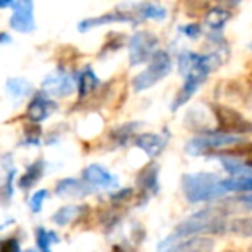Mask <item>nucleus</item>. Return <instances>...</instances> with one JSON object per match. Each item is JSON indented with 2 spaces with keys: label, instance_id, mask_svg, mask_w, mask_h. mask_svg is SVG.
Masks as SVG:
<instances>
[{
  "label": "nucleus",
  "instance_id": "obj_1",
  "mask_svg": "<svg viewBox=\"0 0 252 252\" xmlns=\"http://www.w3.org/2000/svg\"><path fill=\"white\" fill-rule=\"evenodd\" d=\"M226 223L223 221V216L220 215L218 209H202V211L194 213L187 220L175 226L172 233L161 240L158 246V252H165L172 244L177 240L187 239L192 235H202V233H220L223 232Z\"/></svg>",
  "mask_w": 252,
  "mask_h": 252
},
{
  "label": "nucleus",
  "instance_id": "obj_2",
  "mask_svg": "<svg viewBox=\"0 0 252 252\" xmlns=\"http://www.w3.org/2000/svg\"><path fill=\"white\" fill-rule=\"evenodd\" d=\"M182 190L186 199L192 204L218 199L226 194V190L221 187V179L209 172L186 173L182 177Z\"/></svg>",
  "mask_w": 252,
  "mask_h": 252
},
{
  "label": "nucleus",
  "instance_id": "obj_3",
  "mask_svg": "<svg viewBox=\"0 0 252 252\" xmlns=\"http://www.w3.org/2000/svg\"><path fill=\"white\" fill-rule=\"evenodd\" d=\"M223 57L218 53H197L192 50H182L177 55V67L182 77H196L206 83L209 74L223 63Z\"/></svg>",
  "mask_w": 252,
  "mask_h": 252
},
{
  "label": "nucleus",
  "instance_id": "obj_4",
  "mask_svg": "<svg viewBox=\"0 0 252 252\" xmlns=\"http://www.w3.org/2000/svg\"><path fill=\"white\" fill-rule=\"evenodd\" d=\"M148 65L144 67V70H141L139 74L132 77V90L136 93H143V91L151 90L153 86L163 81L173 69L172 57L166 50H156L153 53V57L148 60Z\"/></svg>",
  "mask_w": 252,
  "mask_h": 252
},
{
  "label": "nucleus",
  "instance_id": "obj_5",
  "mask_svg": "<svg viewBox=\"0 0 252 252\" xmlns=\"http://www.w3.org/2000/svg\"><path fill=\"white\" fill-rule=\"evenodd\" d=\"M242 143V136L226 134L221 130H201L199 136L186 143V153L190 156H209L225 146H235Z\"/></svg>",
  "mask_w": 252,
  "mask_h": 252
},
{
  "label": "nucleus",
  "instance_id": "obj_6",
  "mask_svg": "<svg viewBox=\"0 0 252 252\" xmlns=\"http://www.w3.org/2000/svg\"><path fill=\"white\" fill-rule=\"evenodd\" d=\"M41 90L53 98H69L76 91V70L60 62L41 81Z\"/></svg>",
  "mask_w": 252,
  "mask_h": 252
},
{
  "label": "nucleus",
  "instance_id": "obj_7",
  "mask_svg": "<svg viewBox=\"0 0 252 252\" xmlns=\"http://www.w3.org/2000/svg\"><path fill=\"white\" fill-rule=\"evenodd\" d=\"M213 117L216 120V126L221 132L235 134V136H244V134H252V122L247 120L240 112L226 105L213 103L211 105Z\"/></svg>",
  "mask_w": 252,
  "mask_h": 252
},
{
  "label": "nucleus",
  "instance_id": "obj_8",
  "mask_svg": "<svg viewBox=\"0 0 252 252\" xmlns=\"http://www.w3.org/2000/svg\"><path fill=\"white\" fill-rule=\"evenodd\" d=\"M159 38L151 31H136L127 41L129 48V65L137 67L146 63L153 57V53L158 50Z\"/></svg>",
  "mask_w": 252,
  "mask_h": 252
},
{
  "label": "nucleus",
  "instance_id": "obj_9",
  "mask_svg": "<svg viewBox=\"0 0 252 252\" xmlns=\"http://www.w3.org/2000/svg\"><path fill=\"white\" fill-rule=\"evenodd\" d=\"M141 21L136 17V14L129 9V7H119V9L112 10V12L100 14V16L86 17V19L79 21L77 24V31L79 33H90V31L96 30L101 26H108V24H130V26H137Z\"/></svg>",
  "mask_w": 252,
  "mask_h": 252
},
{
  "label": "nucleus",
  "instance_id": "obj_10",
  "mask_svg": "<svg viewBox=\"0 0 252 252\" xmlns=\"http://www.w3.org/2000/svg\"><path fill=\"white\" fill-rule=\"evenodd\" d=\"M57 110H59V103L55 101V98L45 93L43 90H38L31 93L30 101L26 105V112H24V119L33 124H43Z\"/></svg>",
  "mask_w": 252,
  "mask_h": 252
},
{
  "label": "nucleus",
  "instance_id": "obj_11",
  "mask_svg": "<svg viewBox=\"0 0 252 252\" xmlns=\"http://www.w3.org/2000/svg\"><path fill=\"white\" fill-rule=\"evenodd\" d=\"M10 9H12V14L9 17L10 30L21 34H30L36 30L34 0H16Z\"/></svg>",
  "mask_w": 252,
  "mask_h": 252
},
{
  "label": "nucleus",
  "instance_id": "obj_12",
  "mask_svg": "<svg viewBox=\"0 0 252 252\" xmlns=\"http://www.w3.org/2000/svg\"><path fill=\"white\" fill-rule=\"evenodd\" d=\"M83 180L88 184L91 190L93 189H117L119 187V179L98 163H91L83 170Z\"/></svg>",
  "mask_w": 252,
  "mask_h": 252
},
{
  "label": "nucleus",
  "instance_id": "obj_13",
  "mask_svg": "<svg viewBox=\"0 0 252 252\" xmlns=\"http://www.w3.org/2000/svg\"><path fill=\"white\" fill-rule=\"evenodd\" d=\"M137 190H139L141 202H148V199L159 192V166L155 161L148 163L139 173L136 180Z\"/></svg>",
  "mask_w": 252,
  "mask_h": 252
},
{
  "label": "nucleus",
  "instance_id": "obj_14",
  "mask_svg": "<svg viewBox=\"0 0 252 252\" xmlns=\"http://www.w3.org/2000/svg\"><path fill=\"white\" fill-rule=\"evenodd\" d=\"M101 88V79L96 76L91 65H84L76 70V93L77 103L90 100L94 93Z\"/></svg>",
  "mask_w": 252,
  "mask_h": 252
},
{
  "label": "nucleus",
  "instance_id": "obj_15",
  "mask_svg": "<svg viewBox=\"0 0 252 252\" xmlns=\"http://www.w3.org/2000/svg\"><path fill=\"white\" fill-rule=\"evenodd\" d=\"M132 144L139 148L141 151L146 153L150 158H158L165 151L168 144V134H158V132H137L132 139Z\"/></svg>",
  "mask_w": 252,
  "mask_h": 252
},
{
  "label": "nucleus",
  "instance_id": "obj_16",
  "mask_svg": "<svg viewBox=\"0 0 252 252\" xmlns=\"http://www.w3.org/2000/svg\"><path fill=\"white\" fill-rule=\"evenodd\" d=\"M215 249V240L211 237L192 235L187 239L177 240L165 252H211Z\"/></svg>",
  "mask_w": 252,
  "mask_h": 252
},
{
  "label": "nucleus",
  "instance_id": "obj_17",
  "mask_svg": "<svg viewBox=\"0 0 252 252\" xmlns=\"http://www.w3.org/2000/svg\"><path fill=\"white\" fill-rule=\"evenodd\" d=\"M91 192V189L88 187V184L83 179H72L67 177L57 182L55 186V194L59 197H67V199H79Z\"/></svg>",
  "mask_w": 252,
  "mask_h": 252
},
{
  "label": "nucleus",
  "instance_id": "obj_18",
  "mask_svg": "<svg viewBox=\"0 0 252 252\" xmlns=\"http://www.w3.org/2000/svg\"><path fill=\"white\" fill-rule=\"evenodd\" d=\"M12 156L5 155L3 156V175L0 179V204L9 206L14 196V180H16V166L12 165Z\"/></svg>",
  "mask_w": 252,
  "mask_h": 252
},
{
  "label": "nucleus",
  "instance_id": "obj_19",
  "mask_svg": "<svg viewBox=\"0 0 252 252\" xmlns=\"http://www.w3.org/2000/svg\"><path fill=\"white\" fill-rule=\"evenodd\" d=\"M202 84L204 83H202L201 79H196V77H184V83H182V86H180V90L177 91L175 96H173L170 110H172V112H177V110L182 108L184 105H187V101L199 91V88Z\"/></svg>",
  "mask_w": 252,
  "mask_h": 252
},
{
  "label": "nucleus",
  "instance_id": "obj_20",
  "mask_svg": "<svg viewBox=\"0 0 252 252\" xmlns=\"http://www.w3.org/2000/svg\"><path fill=\"white\" fill-rule=\"evenodd\" d=\"M88 213V206L84 204H67L62 206L60 209H57L52 216V221L59 226H67L76 223L77 220H81Z\"/></svg>",
  "mask_w": 252,
  "mask_h": 252
},
{
  "label": "nucleus",
  "instance_id": "obj_21",
  "mask_svg": "<svg viewBox=\"0 0 252 252\" xmlns=\"http://www.w3.org/2000/svg\"><path fill=\"white\" fill-rule=\"evenodd\" d=\"M134 14H136L137 19L143 23V21H165L168 12L161 3L156 2H139L136 5L129 7Z\"/></svg>",
  "mask_w": 252,
  "mask_h": 252
},
{
  "label": "nucleus",
  "instance_id": "obj_22",
  "mask_svg": "<svg viewBox=\"0 0 252 252\" xmlns=\"http://www.w3.org/2000/svg\"><path fill=\"white\" fill-rule=\"evenodd\" d=\"M141 127V122H126V124H120V126L113 127L110 130V141H112L115 146L119 148H126L132 143L134 136L137 134Z\"/></svg>",
  "mask_w": 252,
  "mask_h": 252
},
{
  "label": "nucleus",
  "instance_id": "obj_23",
  "mask_svg": "<svg viewBox=\"0 0 252 252\" xmlns=\"http://www.w3.org/2000/svg\"><path fill=\"white\" fill-rule=\"evenodd\" d=\"M45 175V159L43 158H38L31 163L30 166L26 168V172L19 177V182H17V187L21 190H30L43 179Z\"/></svg>",
  "mask_w": 252,
  "mask_h": 252
},
{
  "label": "nucleus",
  "instance_id": "obj_24",
  "mask_svg": "<svg viewBox=\"0 0 252 252\" xmlns=\"http://www.w3.org/2000/svg\"><path fill=\"white\" fill-rule=\"evenodd\" d=\"M5 91L14 101H23L31 96L34 91L33 83L28 81L26 77H9L5 81Z\"/></svg>",
  "mask_w": 252,
  "mask_h": 252
},
{
  "label": "nucleus",
  "instance_id": "obj_25",
  "mask_svg": "<svg viewBox=\"0 0 252 252\" xmlns=\"http://www.w3.org/2000/svg\"><path fill=\"white\" fill-rule=\"evenodd\" d=\"M230 21V12L226 7H211L204 14V24L209 28V31H221Z\"/></svg>",
  "mask_w": 252,
  "mask_h": 252
},
{
  "label": "nucleus",
  "instance_id": "obj_26",
  "mask_svg": "<svg viewBox=\"0 0 252 252\" xmlns=\"http://www.w3.org/2000/svg\"><path fill=\"white\" fill-rule=\"evenodd\" d=\"M34 240H36V247L41 252H50L53 244H59L60 237L57 235V232L48 230L45 226H38L34 230Z\"/></svg>",
  "mask_w": 252,
  "mask_h": 252
},
{
  "label": "nucleus",
  "instance_id": "obj_27",
  "mask_svg": "<svg viewBox=\"0 0 252 252\" xmlns=\"http://www.w3.org/2000/svg\"><path fill=\"white\" fill-rule=\"evenodd\" d=\"M221 187L228 192H252V179L251 177H232L221 179Z\"/></svg>",
  "mask_w": 252,
  "mask_h": 252
},
{
  "label": "nucleus",
  "instance_id": "obj_28",
  "mask_svg": "<svg viewBox=\"0 0 252 252\" xmlns=\"http://www.w3.org/2000/svg\"><path fill=\"white\" fill-rule=\"evenodd\" d=\"M41 139H43V132H41L40 124L28 122L23 130V137H21L19 144L24 148H36L41 144Z\"/></svg>",
  "mask_w": 252,
  "mask_h": 252
},
{
  "label": "nucleus",
  "instance_id": "obj_29",
  "mask_svg": "<svg viewBox=\"0 0 252 252\" xmlns=\"http://www.w3.org/2000/svg\"><path fill=\"white\" fill-rule=\"evenodd\" d=\"M124 45H126V36H124V34H120V33L108 34V38H106V41L103 43V47H101L100 53H98V57H100V59H105V57L110 55V53L119 52Z\"/></svg>",
  "mask_w": 252,
  "mask_h": 252
},
{
  "label": "nucleus",
  "instance_id": "obj_30",
  "mask_svg": "<svg viewBox=\"0 0 252 252\" xmlns=\"http://www.w3.org/2000/svg\"><path fill=\"white\" fill-rule=\"evenodd\" d=\"M225 230L240 237H252V218H235L226 223Z\"/></svg>",
  "mask_w": 252,
  "mask_h": 252
},
{
  "label": "nucleus",
  "instance_id": "obj_31",
  "mask_svg": "<svg viewBox=\"0 0 252 252\" xmlns=\"http://www.w3.org/2000/svg\"><path fill=\"white\" fill-rule=\"evenodd\" d=\"M47 197H48V190L47 189L36 190V192H34L33 196L30 197V201H28V206H30V209L34 213V215H38V213L43 209V204H45V201H47Z\"/></svg>",
  "mask_w": 252,
  "mask_h": 252
},
{
  "label": "nucleus",
  "instance_id": "obj_32",
  "mask_svg": "<svg viewBox=\"0 0 252 252\" xmlns=\"http://www.w3.org/2000/svg\"><path fill=\"white\" fill-rule=\"evenodd\" d=\"M132 196H134L132 187H124V189H119V187H117L115 192L110 194V201H112V204L119 206V204H124V202L130 201Z\"/></svg>",
  "mask_w": 252,
  "mask_h": 252
},
{
  "label": "nucleus",
  "instance_id": "obj_33",
  "mask_svg": "<svg viewBox=\"0 0 252 252\" xmlns=\"http://www.w3.org/2000/svg\"><path fill=\"white\" fill-rule=\"evenodd\" d=\"M179 31L184 34V36L189 38V40H197V38L202 34V28L196 23L182 24V26H179Z\"/></svg>",
  "mask_w": 252,
  "mask_h": 252
},
{
  "label": "nucleus",
  "instance_id": "obj_34",
  "mask_svg": "<svg viewBox=\"0 0 252 252\" xmlns=\"http://www.w3.org/2000/svg\"><path fill=\"white\" fill-rule=\"evenodd\" d=\"M0 252H21V242L16 237L0 240Z\"/></svg>",
  "mask_w": 252,
  "mask_h": 252
},
{
  "label": "nucleus",
  "instance_id": "obj_35",
  "mask_svg": "<svg viewBox=\"0 0 252 252\" xmlns=\"http://www.w3.org/2000/svg\"><path fill=\"white\" fill-rule=\"evenodd\" d=\"M12 43V36L7 31H0V47H7Z\"/></svg>",
  "mask_w": 252,
  "mask_h": 252
},
{
  "label": "nucleus",
  "instance_id": "obj_36",
  "mask_svg": "<svg viewBox=\"0 0 252 252\" xmlns=\"http://www.w3.org/2000/svg\"><path fill=\"white\" fill-rule=\"evenodd\" d=\"M215 2H218V5L226 7V9H228V7H237L242 0H215Z\"/></svg>",
  "mask_w": 252,
  "mask_h": 252
},
{
  "label": "nucleus",
  "instance_id": "obj_37",
  "mask_svg": "<svg viewBox=\"0 0 252 252\" xmlns=\"http://www.w3.org/2000/svg\"><path fill=\"white\" fill-rule=\"evenodd\" d=\"M14 2H16V0H0V10L10 9V7L14 5Z\"/></svg>",
  "mask_w": 252,
  "mask_h": 252
},
{
  "label": "nucleus",
  "instance_id": "obj_38",
  "mask_svg": "<svg viewBox=\"0 0 252 252\" xmlns=\"http://www.w3.org/2000/svg\"><path fill=\"white\" fill-rule=\"evenodd\" d=\"M28 252H41V251H28ZM52 252V251H50Z\"/></svg>",
  "mask_w": 252,
  "mask_h": 252
},
{
  "label": "nucleus",
  "instance_id": "obj_39",
  "mask_svg": "<svg viewBox=\"0 0 252 252\" xmlns=\"http://www.w3.org/2000/svg\"><path fill=\"white\" fill-rule=\"evenodd\" d=\"M251 50H252V45H251Z\"/></svg>",
  "mask_w": 252,
  "mask_h": 252
}]
</instances>
